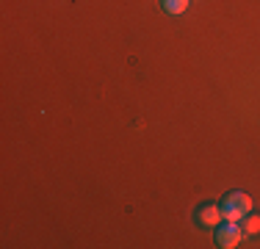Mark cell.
I'll list each match as a JSON object with an SVG mask.
<instances>
[{"instance_id":"2","label":"cell","mask_w":260,"mask_h":249,"mask_svg":"<svg viewBox=\"0 0 260 249\" xmlns=\"http://www.w3.org/2000/svg\"><path fill=\"white\" fill-rule=\"evenodd\" d=\"M241 238H244V230H241L238 222H221L216 224V244H219L221 249H233L241 244Z\"/></svg>"},{"instance_id":"5","label":"cell","mask_w":260,"mask_h":249,"mask_svg":"<svg viewBox=\"0 0 260 249\" xmlns=\"http://www.w3.org/2000/svg\"><path fill=\"white\" fill-rule=\"evenodd\" d=\"M241 222H244V224H241V230H244V235H246V233H249V235H252V233H260V216H252V213H246Z\"/></svg>"},{"instance_id":"4","label":"cell","mask_w":260,"mask_h":249,"mask_svg":"<svg viewBox=\"0 0 260 249\" xmlns=\"http://www.w3.org/2000/svg\"><path fill=\"white\" fill-rule=\"evenodd\" d=\"M160 6H164L166 14H183L188 9V0H160Z\"/></svg>"},{"instance_id":"1","label":"cell","mask_w":260,"mask_h":249,"mask_svg":"<svg viewBox=\"0 0 260 249\" xmlns=\"http://www.w3.org/2000/svg\"><path fill=\"white\" fill-rule=\"evenodd\" d=\"M219 208H221V216L227 222H241L246 213H252V199L244 191H230V194H224Z\"/></svg>"},{"instance_id":"3","label":"cell","mask_w":260,"mask_h":249,"mask_svg":"<svg viewBox=\"0 0 260 249\" xmlns=\"http://www.w3.org/2000/svg\"><path fill=\"white\" fill-rule=\"evenodd\" d=\"M224 216H221V208L219 205H200L197 208V222L202 224V227H216Z\"/></svg>"}]
</instances>
